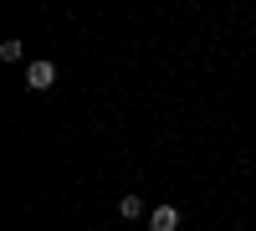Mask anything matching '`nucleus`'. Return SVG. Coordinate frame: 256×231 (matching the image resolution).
Wrapping results in <instances>:
<instances>
[{
	"instance_id": "7ed1b4c3",
	"label": "nucleus",
	"mask_w": 256,
	"mask_h": 231,
	"mask_svg": "<svg viewBox=\"0 0 256 231\" xmlns=\"http://www.w3.org/2000/svg\"><path fill=\"white\" fill-rule=\"evenodd\" d=\"M118 211L134 221V216H144V200H138V195H123V200H118Z\"/></svg>"
},
{
	"instance_id": "f257e3e1",
	"label": "nucleus",
	"mask_w": 256,
	"mask_h": 231,
	"mask_svg": "<svg viewBox=\"0 0 256 231\" xmlns=\"http://www.w3.org/2000/svg\"><path fill=\"white\" fill-rule=\"evenodd\" d=\"M52 82H56V67H52V62H31V67H26V88H31V93H46Z\"/></svg>"
},
{
	"instance_id": "f03ea898",
	"label": "nucleus",
	"mask_w": 256,
	"mask_h": 231,
	"mask_svg": "<svg viewBox=\"0 0 256 231\" xmlns=\"http://www.w3.org/2000/svg\"><path fill=\"white\" fill-rule=\"evenodd\" d=\"M148 226L154 231H180V211L174 205H154V211H148Z\"/></svg>"
}]
</instances>
